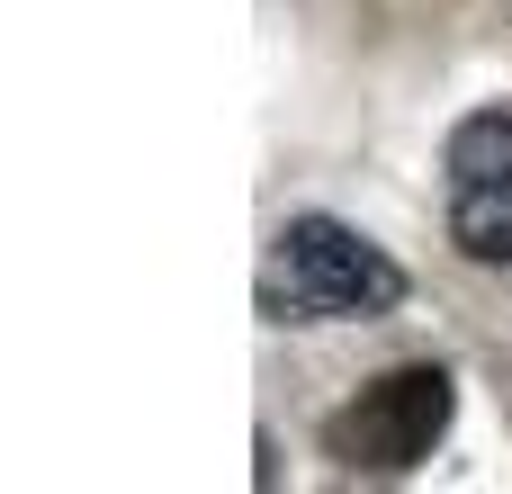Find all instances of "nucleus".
<instances>
[{"mask_svg": "<svg viewBox=\"0 0 512 494\" xmlns=\"http://www.w3.org/2000/svg\"><path fill=\"white\" fill-rule=\"evenodd\" d=\"M450 414H459V378L441 360H405V369L369 378L351 405L324 414V459L342 477H414L441 450Z\"/></svg>", "mask_w": 512, "mask_h": 494, "instance_id": "nucleus-1", "label": "nucleus"}, {"mask_svg": "<svg viewBox=\"0 0 512 494\" xmlns=\"http://www.w3.org/2000/svg\"><path fill=\"white\" fill-rule=\"evenodd\" d=\"M270 288L306 315V324H378L405 306V270L342 216H288L279 225V261Z\"/></svg>", "mask_w": 512, "mask_h": 494, "instance_id": "nucleus-2", "label": "nucleus"}, {"mask_svg": "<svg viewBox=\"0 0 512 494\" xmlns=\"http://www.w3.org/2000/svg\"><path fill=\"white\" fill-rule=\"evenodd\" d=\"M450 189H512V117L504 108H477L450 126Z\"/></svg>", "mask_w": 512, "mask_h": 494, "instance_id": "nucleus-3", "label": "nucleus"}, {"mask_svg": "<svg viewBox=\"0 0 512 494\" xmlns=\"http://www.w3.org/2000/svg\"><path fill=\"white\" fill-rule=\"evenodd\" d=\"M450 243L477 270H504L512 261V189H450Z\"/></svg>", "mask_w": 512, "mask_h": 494, "instance_id": "nucleus-4", "label": "nucleus"}]
</instances>
